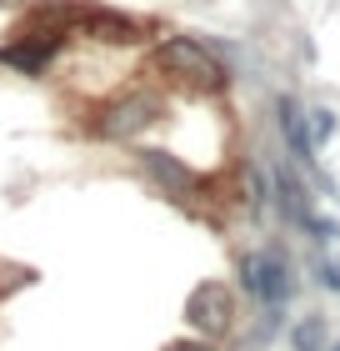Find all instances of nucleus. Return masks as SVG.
<instances>
[{
	"mask_svg": "<svg viewBox=\"0 0 340 351\" xmlns=\"http://www.w3.org/2000/svg\"><path fill=\"white\" fill-rule=\"evenodd\" d=\"M155 66L160 71H190V81L196 86H220L225 75H220V66H215V56L205 51V45H196V40H185V36H175V40H166L160 45V56H155Z\"/></svg>",
	"mask_w": 340,
	"mask_h": 351,
	"instance_id": "nucleus-1",
	"label": "nucleus"
},
{
	"mask_svg": "<svg viewBox=\"0 0 340 351\" xmlns=\"http://www.w3.org/2000/svg\"><path fill=\"white\" fill-rule=\"evenodd\" d=\"M240 276H246V291H255L265 306H280L290 296V271L275 251H255V256L240 261Z\"/></svg>",
	"mask_w": 340,
	"mask_h": 351,
	"instance_id": "nucleus-2",
	"label": "nucleus"
},
{
	"mask_svg": "<svg viewBox=\"0 0 340 351\" xmlns=\"http://www.w3.org/2000/svg\"><path fill=\"white\" fill-rule=\"evenodd\" d=\"M185 322L196 326V331H205V337L225 331V326H231V291H225L220 281L196 286V296L185 301Z\"/></svg>",
	"mask_w": 340,
	"mask_h": 351,
	"instance_id": "nucleus-3",
	"label": "nucleus"
},
{
	"mask_svg": "<svg viewBox=\"0 0 340 351\" xmlns=\"http://www.w3.org/2000/svg\"><path fill=\"white\" fill-rule=\"evenodd\" d=\"M320 341H326L320 322H305V326H296V346H300V351H320Z\"/></svg>",
	"mask_w": 340,
	"mask_h": 351,
	"instance_id": "nucleus-4",
	"label": "nucleus"
},
{
	"mask_svg": "<svg viewBox=\"0 0 340 351\" xmlns=\"http://www.w3.org/2000/svg\"><path fill=\"white\" fill-rule=\"evenodd\" d=\"M170 351H215V346H205V341H181V346H170Z\"/></svg>",
	"mask_w": 340,
	"mask_h": 351,
	"instance_id": "nucleus-5",
	"label": "nucleus"
}]
</instances>
